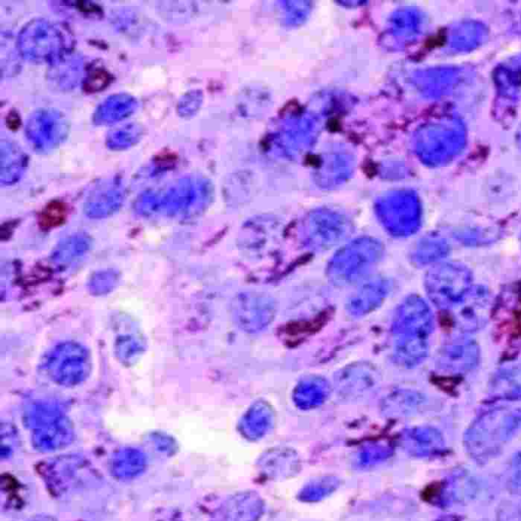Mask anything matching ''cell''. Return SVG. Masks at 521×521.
Returning a JSON list of instances; mask_svg holds the SVG:
<instances>
[{"label":"cell","instance_id":"obj_11","mask_svg":"<svg viewBox=\"0 0 521 521\" xmlns=\"http://www.w3.org/2000/svg\"><path fill=\"white\" fill-rule=\"evenodd\" d=\"M351 234L350 224L332 212H318L306 226V241L315 250H328Z\"/></svg>","mask_w":521,"mask_h":521},{"label":"cell","instance_id":"obj_32","mask_svg":"<svg viewBox=\"0 0 521 521\" xmlns=\"http://www.w3.org/2000/svg\"><path fill=\"white\" fill-rule=\"evenodd\" d=\"M109 81V75L106 72L96 70L87 77L84 88L89 93H95L107 87Z\"/></svg>","mask_w":521,"mask_h":521},{"label":"cell","instance_id":"obj_34","mask_svg":"<svg viewBox=\"0 0 521 521\" xmlns=\"http://www.w3.org/2000/svg\"><path fill=\"white\" fill-rule=\"evenodd\" d=\"M517 140H518L519 145L521 146V127L518 131Z\"/></svg>","mask_w":521,"mask_h":521},{"label":"cell","instance_id":"obj_13","mask_svg":"<svg viewBox=\"0 0 521 521\" xmlns=\"http://www.w3.org/2000/svg\"><path fill=\"white\" fill-rule=\"evenodd\" d=\"M126 199V187L121 178L113 177L98 185L84 203L85 214L92 219H103L118 212Z\"/></svg>","mask_w":521,"mask_h":521},{"label":"cell","instance_id":"obj_28","mask_svg":"<svg viewBox=\"0 0 521 521\" xmlns=\"http://www.w3.org/2000/svg\"><path fill=\"white\" fill-rule=\"evenodd\" d=\"M494 394L501 397H521V368H509L500 371L492 383Z\"/></svg>","mask_w":521,"mask_h":521},{"label":"cell","instance_id":"obj_23","mask_svg":"<svg viewBox=\"0 0 521 521\" xmlns=\"http://www.w3.org/2000/svg\"><path fill=\"white\" fill-rule=\"evenodd\" d=\"M329 382L321 377L301 381L294 392V400L302 409H312L323 403L330 394Z\"/></svg>","mask_w":521,"mask_h":521},{"label":"cell","instance_id":"obj_6","mask_svg":"<svg viewBox=\"0 0 521 521\" xmlns=\"http://www.w3.org/2000/svg\"><path fill=\"white\" fill-rule=\"evenodd\" d=\"M46 370L56 384L65 387L77 386L90 375V354L81 344L75 342L60 344L48 356Z\"/></svg>","mask_w":521,"mask_h":521},{"label":"cell","instance_id":"obj_12","mask_svg":"<svg viewBox=\"0 0 521 521\" xmlns=\"http://www.w3.org/2000/svg\"><path fill=\"white\" fill-rule=\"evenodd\" d=\"M480 359V347L475 340L456 337L443 345L438 355L437 367L448 374H465L474 370Z\"/></svg>","mask_w":521,"mask_h":521},{"label":"cell","instance_id":"obj_29","mask_svg":"<svg viewBox=\"0 0 521 521\" xmlns=\"http://www.w3.org/2000/svg\"><path fill=\"white\" fill-rule=\"evenodd\" d=\"M204 101L200 90H191L181 97L178 103V113L183 119H191L199 112Z\"/></svg>","mask_w":521,"mask_h":521},{"label":"cell","instance_id":"obj_25","mask_svg":"<svg viewBox=\"0 0 521 521\" xmlns=\"http://www.w3.org/2000/svg\"><path fill=\"white\" fill-rule=\"evenodd\" d=\"M450 252L448 243L439 237H428L418 243L412 252V261L419 266L434 264Z\"/></svg>","mask_w":521,"mask_h":521},{"label":"cell","instance_id":"obj_16","mask_svg":"<svg viewBox=\"0 0 521 521\" xmlns=\"http://www.w3.org/2000/svg\"><path fill=\"white\" fill-rule=\"evenodd\" d=\"M139 108L136 97L127 93L110 95L96 108L93 123L96 126H110L131 117Z\"/></svg>","mask_w":521,"mask_h":521},{"label":"cell","instance_id":"obj_21","mask_svg":"<svg viewBox=\"0 0 521 521\" xmlns=\"http://www.w3.org/2000/svg\"><path fill=\"white\" fill-rule=\"evenodd\" d=\"M489 296L485 289H472V292L460 304H463L456 322L462 329L475 330L482 327L487 321Z\"/></svg>","mask_w":521,"mask_h":521},{"label":"cell","instance_id":"obj_20","mask_svg":"<svg viewBox=\"0 0 521 521\" xmlns=\"http://www.w3.org/2000/svg\"><path fill=\"white\" fill-rule=\"evenodd\" d=\"M488 34V28L481 22L462 21L450 29L447 44L455 52H468L481 46Z\"/></svg>","mask_w":521,"mask_h":521},{"label":"cell","instance_id":"obj_19","mask_svg":"<svg viewBox=\"0 0 521 521\" xmlns=\"http://www.w3.org/2000/svg\"><path fill=\"white\" fill-rule=\"evenodd\" d=\"M84 64L81 56L68 53L50 65L49 81L63 91L75 89L82 80Z\"/></svg>","mask_w":521,"mask_h":521},{"label":"cell","instance_id":"obj_9","mask_svg":"<svg viewBox=\"0 0 521 521\" xmlns=\"http://www.w3.org/2000/svg\"><path fill=\"white\" fill-rule=\"evenodd\" d=\"M433 329V313L422 298L411 296L397 308L392 324L396 338L429 340Z\"/></svg>","mask_w":521,"mask_h":521},{"label":"cell","instance_id":"obj_5","mask_svg":"<svg viewBox=\"0 0 521 521\" xmlns=\"http://www.w3.org/2000/svg\"><path fill=\"white\" fill-rule=\"evenodd\" d=\"M473 273L459 263H443L431 268L425 288L432 303L442 310L458 306L472 292Z\"/></svg>","mask_w":521,"mask_h":521},{"label":"cell","instance_id":"obj_4","mask_svg":"<svg viewBox=\"0 0 521 521\" xmlns=\"http://www.w3.org/2000/svg\"><path fill=\"white\" fill-rule=\"evenodd\" d=\"M467 132L457 119H445L425 126L418 134L417 149L424 162L442 165L465 148Z\"/></svg>","mask_w":521,"mask_h":521},{"label":"cell","instance_id":"obj_17","mask_svg":"<svg viewBox=\"0 0 521 521\" xmlns=\"http://www.w3.org/2000/svg\"><path fill=\"white\" fill-rule=\"evenodd\" d=\"M29 157L15 142L2 140L0 142V185L11 187L17 184L25 175Z\"/></svg>","mask_w":521,"mask_h":521},{"label":"cell","instance_id":"obj_27","mask_svg":"<svg viewBox=\"0 0 521 521\" xmlns=\"http://www.w3.org/2000/svg\"><path fill=\"white\" fill-rule=\"evenodd\" d=\"M91 246L90 239L84 235L72 236L59 245L53 252L52 259L55 263L69 264L83 256Z\"/></svg>","mask_w":521,"mask_h":521},{"label":"cell","instance_id":"obj_14","mask_svg":"<svg viewBox=\"0 0 521 521\" xmlns=\"http://www.w3.org/2000/svg\"><path fill=\"white\" fill-rule=\"evenodd\" d=\"M378 382L379 374L373 366L358 363L337 373L335 387L340 394L355 397L374 391Z\"/></svg>","mask_w":521,"mask_h":521},{"label":"cell","instance_id":"obj_8","mask_svg":"<svg viewBox=\"0 0 521 521\" xmlns=\"http://www.w3.org/2000/svg\"><path fill=\"white\" fill-rule=\"evenodd\" d=\"M378 213L386 229L395 237L412 236L421 225V205L411 193L391 197L380 205Z\"/></svg>","mask_w":521,"mask_h":521},{"label":"cell","instance_id":"obj_24","mask_svg":"<svg viewBox=\"0 0 521 521\" xmlns=\"http://www.w3.org/2000/svg\"><path fill=\"white\" fill-rule=\"evenodd\" d=\"M394 354L399 365L405 368H415L428 357L429 340L396 338Z\"/></svg>","mask_w":521,"mask_h":521},{"label":"cell","instance_id":"obj_30","mask_svg":"<svg viewBox=\"0 0 521 521\" xmlns=\"http://www.w3.org/2000/svg\"><path fill=\"white\" fill-rule=\"evenodd\" d=\"M271 415L269 405L265 402H258L247 417V427L251 430H262L270 423Z\"/></svg>","mask_w":521,"mask_h":521},{"label":"cell","instance_id":"obj_26","mask_svg":"<svg viewBox=\"0 0 521 521\" xmlns=\"http://www.w3.org/2000/svg\"><path fill=\"white\" fill-rule=\"evenodd\" d=\"M145 130L137 123L111 131L106 137V147L112 151H125L136 146L143 138Z\"/></svg>","mask_w":521,"mask_h":521},{"label":"cell","instance_id":"obj_1","mask_svg":"<svg viewBox=\"0 0 521 521\" xmlns=\"http://www.w3.org/2000/svg\"><path fill=\"white\" fill-rule=\"evenodd\" d=\"M211 197V186L204 178H182L164 191L149 190L136 201L139 214H165L170 217L189 216L199 212Z\"/></svg>","mask_w":521,"mask_h":521},{"label":"cell","instance_id":"obj_2","mask_svg":"<svg viewBox=\"0 0 521 521\" xmlns=\"http://www.w3.org/2000/svg\"><path fill=\"white\" fill-rule=\"evenodd\" d=\"M17 49L24 60L51 65L71 53L73 39L61 24L46 19L27 23L17 38Z\"/></svg>","mask_w":521,"mask_h":521},{"label":"cell","instance_id":"obj_22","mask_svg":"<svg viewBox=\"0 0 521 521\" xmlns=\"http://www.w3.org/2000/svg\"><path fill=\"white\" fill-rule=\"evenodd\" d=\"M496 88L499 94L511 101L521 99V56L500 65L494 74Z\"/></svg>","mask_w":521,"mask_h":521},{"label":"cell","instance_id":"obj_10","mask_svg":"<svg viewBox=\"0 0 521 521\" xmlns=\"http://www.w3.org/2000/svg\"><path fill=\"white\" fill-rule=\"evenodd\" d=\"M233 309L236 323L247 332L266 329L276 314L273 298L258 292L241 294L236 299Z\"/></svg>","mask_w":521,"mask_h":521},{"label":"cell","instance_id":"obj_33","mask_svg":"<svg viewBox=\"0 0 521 521\" xmlns=\"http://www.w3.org/2000/svg\"><path fill=\"white\" fill-rule=\"evenodd\" d=\"M114 281V274L104 272L100 273L92 280V285L94 289H97L98 294H101V292H107V289H110L114 285Z\"/></svg>","mask_w":521,"mask_h":521},{"label":"cell","instance_id":"obj_7","mask_svg":"<svg viewBox=\"0 0 521 521\" xmlns=\"http://www.w3.org/2000/svg\"><path fill=\"white\" fill-rule=\"evenodd\" d=\"M70 130V122L63 112L40 108L28 118L25 135L37 152L46 154L59 148L68 139Z\"/></svg>","mask_w":521,"mask_h":521},{"label":"cell","instance_id":"obj_31","mask_svg":"<svg viewBox=\"0 0 521 521\" xmlns=\"http://www.w3.org/2000/svg\"><path fill=\"white\" fill-rule=\"evenodd\" d=\"M141 351V344L133 337H122L117 343L118 357L125 362H131Z\"/></svg>","mask_w":521,"mask_h":521},{"label":"cell","instance_id":"obj_3","mask_svg":"<svg viewBox=\"0 0 521 521\" xmlns=\"http://www.w3.org/2000/svg\"><path fill=\"white\" fill-rule=\"evenodd\" d=\"M384 247L371 238L358 239L341 248L327 267L329 280L337 286L363 279L383 258Z\"/></svg>","mask_w":521,"mask_h":521},{"label":"cell","instance_id":"obj_15","mask_svg":"<svg viewBox=\"0 0 521 521\" xmlns=\"http://www.w3.org/2000/svg\"><path fill=\"white\" fill-rule=\"evenodd\" d=\"M391 292V282L375 277L363 283L347 303L346 309L354 317H364L377 310Z\"/></svg>","mask_w":521,"mask_h":521},{"label":"cell","instance_id":"obj_18","mask_svg":"<svg viewBox=\"0 0 521 521\" xmlns=\"http://www.w3.org/2000/svg\"><path fill=\"white\" fill-rule=\"evenodd\" d=\"M462 70L454 67L438 68L421 74L418 78L420 89L428 96L450 95L462 81Z\"/></svg>","mask_w":521,"mask_h":521}]
</instances>
